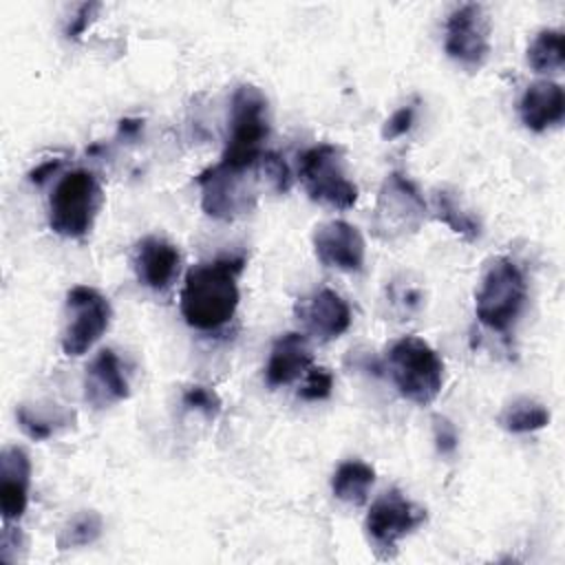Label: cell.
<instances>
[{
  "instance_id": "cell-1",
  "label": "cell",
  "mask_w": 565,
  "mask_h": 565,
  "mask_svg": "<svg viewBox=\"0 0 565 565\" xmlns=\"http://www.w3.org/2000/svg\"><path fill=\"white\" fill-rule=\"evenodd\" d=\"M243 267L245 256H223L188 269L179 307L192 329L216 331L234 318L241 300L238 276Z\"/></svg>"
},
{
  "instance_id": "cell-2",
  "label": "cell",
  "mask_w": 565,
  "mask_h": 565,
  "mask_svg": "<svg viewBox=\"0 0 565 565\" xmlns=\"http://www.w3.org/2000/svg\"><path fill=\"white\" fill-rule=\"evenodd\" d=\"M269 137V104L254 84H241L232 95L230 128L218 163L227 170H252Z\"/></svg>"
},
{
  "instance_id": "cell-3",
  "label": "cell",
  "mask_w": 565,
  "mask_h": 565,
  "mask_svg": "<svg viewBox=\"0 0 565 565\" xmlns=\"http://www.w3.org/2000/svg\"><path fill=\"white\" fill-rule=\"evenodd\" d=\"M388 375L402 397L417 406L437 399L444 386V360L417 335H404L393 342L386 355Z\"/></svg>"
},
{
  "instance_id": "cell-4",
  "label": "cell",
  "mask_w": 565,
  "mask_h": 565,
  "mask_svg": "<svg viewBox=\"0 0 565 565\" xmlns=\"http://www.w3.org/2000/svg\"><path fill=\"white\" fill-rule=\"evenodd\" d=\"M525 300L527 282L521 267L505 256L492 258L475 294V313L479 322L490 331L508 333L519 320Z\"/></svg>"
},
{
  "instance_id": "cell-5",
  "label": "cell",
  "mask_w": 565,
  "mask_h": 565,
  "mask_svg": "<svg viewBox=\"0 0 565 565\" xmlns=\"http://www.w3.org/2000/svg\"><path fill=\"white\" fill-rule=\"evenodd\" d=\"M102 207V188L93 172L71 170L49 196V227L64 238H84Z\"/></svg>"
},
{
  "instance_id": "cell-6",
  "label": "cell",
  "mask_w": 565,
  "mask_h": 565,
  "mask_svg": "<svg viewBox=\"0 0 565 565\" xmlns=\"http://www.w3.org/2000/svg\"><path fill=\"white\" fill-rule=\"evenodd\" d=\"M426 212L417 185L402 172H388L375 199L371 230L380 241L395 243L415 234L424 225Z\"/></svg>"
},
{
  "instance_id": "cell-7",
  "label": "cell",
  "mask_w": 565,
  "mask_h": 565,
  "mask_svg": "<svg viewBox=\"0 0 565 565\" xmlns=\"http://www.w3.org/2000/svg\"><path fill=\"white\" fill-rule=\"evenodd\" d=\"M300 181L316 203L349 210L358 201V188L347 174L342 148L333 143H318L302 152Z\"/></svg>"
},
{
  "instance_id": "cell-8",
  "label": "cell",
  "mask_w": 565,
  "mask_h": 565,
  "mask_svg": "<svg viewBox=\"0 0 565 565\" xmlns=\"http://www.w3.org/2000/svg\"><path fill=\"white\" fill-rule=\"evenodd\" d=\"M196 183L201 188L203 212L218 221H232L254 210L263 179L256 166L252 170L236 172L214 163L196 177Z\"/></svg>"
},
{
  "instance_id": "cell-9",
  "label": "cell",
  "mask_w": 565,
  "mask_h": 565,
  "mask_svg": "<svg viewBox=\"0 0 565 565\" xmlns=\"http://www.w3.org/2000/svg\"><path fill=\"white\" fill-rule=\"evenodd\" d=\"M110 318V302L95 287H71L64 302V327L60 338L62 351L73 358L86 353L106 333Z\"/></svg>"
},
{
  "instance_id": "cell-10",
  "label": "cell",
  "mask_w": 565,
  "mask_h": 565,
  "mask_svg": "<svg viewBox=\"0 0 565 565\" xmlns=\"http://www.w3.org/2000/svg\"><path fill=\"white\" fill-rule=\"evenodd\" d=\"M426 521V510L406 499L397 488L382 492L369 508L364 530L382 558L397 552V543Z\"/></svg>"
},
{
  "instance_id": "cell-11",
  "label": "cell",
  "mask_w": 565,
  "mask_h": 565,
  "mask_svg": "<svg viewBox=\"0 0 565 565\" xmlns=\"http://www.w3.org/2000/svg\"><path fill=\"white\" fill-rule=\"evenodd\" d=\"M444 51L468 71H477L490 55V18L481 4L455 7L444 26Z\"/></svg>"
},
{
  "instance_id": "cell-12",
  "label": "cell",
  "mask_w": 565,
  "mask_h": 565,
  "mask_svg": "<svg viewBox=\"0 0 565 565\" xmlns=\"http://www.w3.org/2000/svg\"><path fill=\"white\" fill-rule=\"evenodd\" d=\"M313 254L324 267L360 271L364 265V238L360 230L342 218L320 223L311 236Z\"/></svg>"
},
{
  "instance_id": "cell-13",
  "label": "cell",
  "mask_w": 565,
  "mask_h": 565,
  "mask_svg": "<svg viewBox=\"0 0 565 565\" xmlns=\"http://www.w3.org/2000/svg\"><path fill=\"white\" fill-rule=\"evenodd\" d=\"M294 313L302 327L320 342H329L342 335L351 324V309L347 300L329 287H320L309 296L298 298Z\"/></svg>"
},
{
  "instance_id": "cell-14",
  "label": "cell",
  "mask_w": 565,
  "mask_h": 565,
  "mask_svg": "<svg viewBox=\"0 0 565 565\" xmlns=\"http://www.w3.org/2000/svg\"><path fill=\"white\" fill-rule=\"evenodd\" d=\"M181 254L179 247L161 236H146L137 243L132 254V267L137 280L154 291H163L179 274Z\"/></svg>"
},
{
  "instance_id": "cell-15",
  "label": "cell",
  "mask_w": 565,
  "mask_h": 565,
  "mask_svg": "<svg viewBox=\"0 0 565 565\" xmlns=\"http://www.w3.org/2000/svg\"><path fill=\"white\" fill-rule=\"evenodd\" d=\"M130 393L121 360L113 349H102L84 373V399L93 408H108Z\"/></svg>"
},
{
  "instance_id": "cell-16",
  "label": "cell",
  "mask_w": 565,
  "mask_h": 565,
  "mask_svg": "<svg viewBox=\"0 0 565 565\" xmlns=\"http://www.w3.org/2000/svg\"><path fill=\"white\" fill-rule=\"evenodd\" d=\"M31 486V459L20 446H4L0 452V510L4 521L24 514Z\"/></svg>"
},
{
  "instance_id": "cell-17",
  "label": "cell",
  "mask_w": 565,
  "mask_h": 565,
  "mask_svg": "<svg viewBox=\"0 0 565 565\" xmlns=\"http://www.w3.org/2000/svg\"><path fill=\"white\" fill-rule=\"evenodd\" d=\"M519 115L527 130L543 132L558 126L565 117V95L563 88L552 79L532 82L519 102Z\"/></svg>"
},
{
  "instance_id": "cell-18",
  "label": "cell",
  "mask_w": 565,
  "mask_h": 565,
  "mask_svg": "<svg viewBox=\"0 0 565 565\" xmlns=\"http://www.w3.org/2000/svg\"><path fill=\"white\" fill-rule=\"evenodd\" d=\"M311 360H313L311 347L302 333L298 331L282 333L269 351V360L265 364V382L269 386L291 384L307 373V369L311 366Z\"/></svg>"
},
{
  "instance_id": "cell-19",
  "label": "cell",
  "mask_w": 565,
  "mask_h": 565,
  "mask_svg": "<svg viewBox=\"0 0 565 565\" xmlns=\"http://www.w3.org/2000/svg\"><path fill=\"white\" fill-rule=\"evenodd\" d=\"M15 419L26 437H31L33 441H42L53 437L60 428L68 426L73 413L64 411L57 404H20L15 408Z\"/></svg>"
},
{
  "instance_id": "cell-20",
  "label": "cell",
  "mask_w": 565,
  "mask_h": 565,
  "mask_svg": "<svg viewBox=\"0 0 565 565\" xmlns=\"http://www.w3.org/2000/svg\"><path fill=\"white\" fill-rule=\"evenodd\" d=\"M373 481H375V470L369 463L360 459H347L335 468L331 479V490L335 499L351 505H362L369 497Z\"/></svg>"
},
{
  "instance_id": "cell-21",
  "label": "cell",
  "mask_w": 565,
  "mask_h": 565,
  "mask_svg": "<svg viewBox=\"0 0 565 565\" xmlns=\"http://www.w3.org/2000/svg\"><path fill=\"white\" fill-rule=\"evenodd\" d=\"M497 422L508 433L525 435L545 428L550 424V411L532 397H516L503 406Z\"/></svg>"
},
{
  "instance_id": "cell-22",
  "label": "cell",
  "mask_w": 565,
  "mask_h": 565,
  "mask_svg": "<svg viewBox=\"0 0 565 565\" xmlns=\"http://www.w3.org/2000/svg\"><path fill=\"white\" fill-rule=\"evenodd\" d=\"M527 64L536 73H556L565 64V44L561 29H541L527 46Z\"/></svg>"
},
{
  "instance_id": "cell-23",
  "label": "cell",
  "mask_w": 565,
  "mask_h": 565,
  "mask_svg": "<svg viewBox=\"0 0 565 565\" xmlns=\"http://www.w3.org/2000/svg\"><path fill=\"white\" fill-rule=\"evenodd\" d=\"M433 210H435V216L448 225L455 234L463 236L466 241H475L479 238L481 234V223L463 210V205L455 199L452 192L448 190H437L433 194Z\"/></svg>"
},
{
  "instance_id": "cell-24",
  "label": "cell",
  "mask_w": 565,
  "mask_h": 565,
  "mask_svg": "<svg viewBox=\"0 0 565 565\" xmlns=\"http://www.w3.org/2000/svg\"><path fill=\"white\" fill-rule=\"evenodd\" d=\"M102 516L95 510H82L77 514H73L66 525L60 530L57 534V550H75V547H84L90 545L99 539L102 534Z\"/></svg>"
},
{
  "instance_id": "cell-25",
  "label": "cell",
  "mask_w": 565,
  "mask_h": 565,
  "mask_svg": "<svg viewBox=\"0 0 565 565\" xmlns=\"http://www.w3.org/2000/svg\"><path fill=\"white\" fill-rule=\"evenodd\" d=\"M256 170L263 179V185L276 194H282L289 190L291 185V174L289 168L285 163L282 157H278L276 152H263V157L256 161Z\"/></svg>"
},
{
  "instance_id": "cell-26",
  "label": "cell",
  "mask_w": 565,
  "mask_h": 565,
  "mask_svg": "<svg viewBox=\"0 0 565 565\" xmlns=\"http://www.w3.org/2000/svg\"><path fill=\"white\" fill-rule=\"evenodd\" d=\"M181 402L190 411H199L203 417L214 419L221 413V397L205 384H190L181 393Z\"/></svg>"
},
{
  "instance_id": "cell-27",
  "label": "cell",
  "mask_w": 565,
  "mask_h": 565,
  "mask_svg": "<svg viewBox=\"0 0 565 565\" xmlns=\"http://www.w3.org/2000/svg\"><path fill=\"white\" fill-rule=\"evenodd\" d=\"M331 391H333V373L324 366H309L300 384L298 397L305 402H318V399H327Z\"/></svg>"
},
{
  "instance_id": "cell-28",
  "label": "cell",
  "mask_w": 565,
  "mask_h": 565,
  "mask_svg": "<svg viewBox=\"0 0 565 565\" xmlns=\"http://www.w3.org/2000/svg\"><path fill=\"white\" fill-rule=\"evenodd\" d=\"M433 437H435V446H437L439 455H444V457L455 455V450L459 446V433L448 417H444V415L433 417Z\"/></svg>"
},
{
  "instance_id": "cell-29",
  "label": "cell",
  "mask_w": 565,
  "mask_h": 565,
  "mask_svg": "<svg viewBox=\"0 0 565 565\" xmlns=\"http://www.w3.org/2000/svg\"><path fill=\"white\" fill-rule=\"evenodd\" d=\"M415 124V106L408 104V106H402L397 108L386 121H384V128H382V137L384 139H397L402 135H406Z\"/></svg>"
},
{
  "instance_id": "cell-30",
  "label": "cell",
  "mask_w": 565,
  "mask_h": 565,
  "mask_svg": "<svg viewBox=\"0 0 565 565\" xmlns=\"http://www.w3.org/2000/svg\"><path fill=\"white\" fill-rule=\"evenodd\" d=\"M97 9H99L97 2H86V4H82V7L77 9V13L71 18V22H68V26H66V35H68L71 40L82 38L84 31L90 26L93 15H95Z\"/></svg>"
},
{
  "instance_id": "cell-31",
  "label": "cell",
  "mask_w": 565,
  "mask_h": 565,
  "mask_svg": "<svg viewBox=\"0 0 565 565\" xmlns=\"http://www.w3.org/2000/svg\"><path fill=\"white\" fill-rule=\"evenodd\" d=\"M388 298L393 305H399V311L406 316L413 313L415 309H419V305H422V291L415 287H393Z\"/></svg>"
},
{
  "instance_id": "cell-32",
  "label": "cell",
  "mask_w": 565,
  "mask_h": 565,
  "mask_svg": "<svg viewBox=\"0 0 565 565\" xmlns=\"http://www.w3.org/2000/svg\"><path fill=\"white\" fill-rule=\"evenodd\" d=\"M62 166V159H46L42 161L40 166H35L31 172H29V181L35 183V185H42L49 177H53V172Z\"/></svg>"
},
{
  "instance_id": "cell-33",
  "label": "cell",
  "mask_w": 565,
  "mask_h": 565,
  "mask_svg": "<svg viewBox=\"0 0 565 565\" xmlns=\"http://www.w3.org/2000/svg\"><path fill=\"white\" fill-rule=\"evenodd\" d=\"M141 128H143V121H141V119H121V121H119V135H124V137H128V139L137 137V135L141 132Z\"/></svg>"
}]
</instances>
